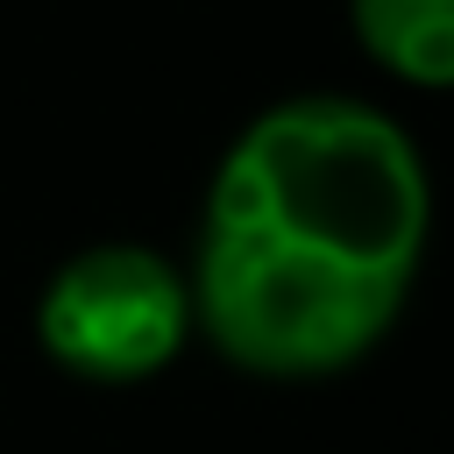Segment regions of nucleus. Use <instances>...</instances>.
<instances>
[{
    "instance_id": "f257e3e1",
    "label": "nucleus",
    "mask_w": 454,
    "mask_h": 454,
    "mask_svg": "<svg viewBox=\"0 0 454 454\" xmlns=\"http://www.w3.org/2000/svg\"><path fill=\"white\" fill-rule=\"evenodd\" d=\"M433 227L419 142L355 92L262 106L213 163L192 241V326L248 376L355 369L404 312Z\"/></svg>"
},
{
    "instance_id": "f03ea898",
    "label": "nucleus",
    "mask_w": 454,
    "mask_h": 454,
    "mask_svg": "<svg viewBox=\"0 0 454 454\" xmlns=\"http://www.w3.org/2000/svg\"><path fill=\"white\" fill-rule=\"evenodd\" d=\"M35 340L78 383H142L192 340V284L142 241L78 248L35 298Z\"/></svg>"
},
{
    "instance_id": "7ed1b4c3",
    "label": "nucleus",
    "mask_w": 454,
    "mask_h": 454,
    "mask_svg": "<svg viewBox=\"0 0 454 454\" xmlns=\"http://www.w3.org/2000/svg\"><path fill=\"white\" fill-rule=\"evenodd\" d=\"M355 35L390 78L426 92L454 85V0H362Z\"/></svg>"
}]
</instances>
